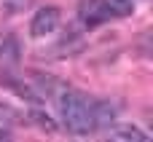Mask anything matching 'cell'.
Instances as JSON below:
<instances>
[{"label":"cell","mask_w":153,"mask_h":142,"mask_svg":"<svg viewBox=\"0 0 153 142\" xmlns=\"http://www.w3.org/2000/svg\"><path fill=\"white\" fill-rule=\"evenodd\" d=\"M56 107H59V115H62V124H65L67 132L78 134V137H86V134L97 132L94 99H89L86 94H81L70 86H62L56 91Z\"/></svg>","instance_id":"cell-1"},{"label":"cell","mask_w":153,"mask_h":142,"mask_svg":"<svg viewBox=\"0 0 153 142\" xmlns=\"http://www.w3.org/2000/svg\"><path fill=\"white\" fill-rule=\"evenodd\" d=\"M59 24H62V11L56 5H43L30 19V35L32 38H46V35L56 32Z\"/></svg>","instance_id":"cell-2"},{"label":"cell","mask_w":153,"mask_h":142,"mask_svg":"<svg viewBox=\"0 0 153 142\" xmlns=\"http://www.w3.org/2000/svg\"><path fill=\"white\" fill-rule=\"evenodd\" d=\"M78 19L86 30H97L100 24H105L110 19V11L105 5V0H81L78 5Z\"/></svg>","instance_id":"cell-3"},{"label":"cell","mask_w":153,"mask_h":142,"mask_svg":"<svg viewBox=\"0 0 153 142\" xmlns=\"http://www.w3.org/2000/svg\"><path fill=\"white\" fill-rule=\"evenodd\" d=\"M110 140H124V142H148L151 137L140 129V126H132V124H118V126H110Z\"/></svg>","instance_id":"cell-4"},{"label":"cell","mask_w":153,"mask_h":142,"mask_svg":"<svg viewBox=\"0 0 153 142\" xmlns=\"http://www.w3.org/2000/svg\"><path fill=\"white\" fill-rule=\"evenodd\" d=\"M54 46H56V56H70V54H75V51L83 48V40H81V35L70 32V35H65L62 40H56Z\"/></svg>","instance_id":"cell-5"},{"label":"cell","mask_w":153,"mask_h":142,"mask_svg":"<svg viewBox=\"0 0 153 142\" xmlns=\"http://www.w3.org/2000/svg\"><path fill=\"white\" fill-rule=\"evenodd\" d=\"M105 5H108L110 16H118V19L134 13V3H132V0H105Z\"/></svg>","instance_id":"cell-6"},{"label":"cell","mask_w":153,"mask_h":142,"mask_svg":"<svg viewBox=\"0 0 153 142\" xmlns=\"http://www.w3.org/2000/svg\"><path fill=\"white\" fill-rule=\"evenodd\" d=\"M30 115H32V118H35V121H38V124H40L43 129H48V132H56V124H54V121H51L48 115H43L40 110H30Z\"/></svg>","instance_id":"cell-7"},{"label":"cell","mask_w":153,"mask_h":142,"mask_svg":"<svg viewBox=\"0 0 153 142\" xmlns=\"http://www.w3.org/2000/svg\"><path fill=\"white\" fill-rule=\"evenodd\" d=\"M32 0H8V11H22V8H27Z\"/></svg>","instance_id":"cell-8"},{"label":"cell","mask_w":153,"mask_h":142,"mask_svg":"<svg viewBox=\"0 0 153 142\" xmlns=\"http://www.w3.org/2000/svg\"><path fill=\"white\" fill-rule=\"evenodd\" d=\"M0 140H11V132L8 129H0Z\"/></svg>","instance_id":"cell-9"}]
</instances>
